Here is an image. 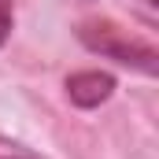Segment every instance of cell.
<instances>
[{"label":"cell","instance_id":"4","mask_svg":"<svg viewBox=\"0 0 159 159\" xmlns=\"http://www.w3.org/2000/svg\"><path fill=\"white\" fill-rule=\"evenodd\" d=\"M144 4H148V7H159V0H144Z\"/></svg>","mask_w":159,"mask_h":159},{"label":"cell","instance_id":"2","mask_svg":"<svg viewBox=\"0 0 159 159\" xmlns=\"http://www.w3.org/2000/svg\"><path fill=\"white\" fill-rule=\"evenodd\" d=\"M63 89H67V100L74 107L93 111V107H100V104H107L115 96L119 81H115V74H107V70H74V74H67Z\"/></svg>","mask_w":159,"mask_h":159},{"label":"cell","instance_id":"5","mask_svg":"<svg viewBox=\"0 0 159 159\" xmlns=\"http://www.w3.org/2000/svg\"><path fill=\"white\" fill-rule=\"evenodd\" d=\"M0 159H26V156H0Z\"/></svg>","mask_w":159,"mask_h":159},{"label":"cell","instance_id":"1","mask_svg":"<svg viewBox=\"0 0 159 159\" xmlns=\"http://www.w3.org/2000/svg\"><path fill=\"white\" fill-rule=\"evenodd\" d=\"M74 37L81 41V48H89L104 59H115L119 67H129V70L148 74V78L159 74V48L148 37L129 34L115 19H81L74 26Z\"/></svg>","mask_w":159,"mask_h":159},{"label":"cell","instance_id":"3","mask_svg":"<svg viewBox=\"0 0 159 159\" xmlns=\"http://www.w3.org/2000/svg\"><path fill=\"white\" fill-rule=\"evenodd\" d=\"M11 30H15V0H0V48L7 44Z\"/></svg>","mask_w":159,"mask_h":159}]
</instances>
